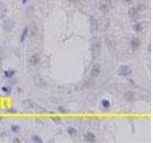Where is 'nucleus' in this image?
<instances>
[{"instance_id":"nucleus-5","label":"nucleus","mask_w":153,"mask_h":143,"mask_svg":"<svg viewBox=\"0 0 153 143\" xmlns=\"http://www.w3.org/2000/svg\"><path fill=\"white\" fill-rule=\"evenodd\" d=\"M100 73V66L99 65H94L91 69L90 76L91 78H97Z\"/></svg>"},{"instance_id":"nucleus-17","label":"nucleus","mask_w":153,"mask_h":143,"mask_svg":"<svg viewBox=\"0 0 153 143\" xmlns=\"http://www.w3.org/2000/svg\"><path fill=\"white\" fill-rule=\"evenodd\" d=\"M32 139H33V142H38V143H42V139L39 137V136H37V135H33V137H32Z\"/></svg>"},{"instance_id":"nucleus-19","label":"nucleus","mask_w":153,"mask_h":143,"mask_svg":"<svg viewBox=\"0 0 153 143\" xmlns=\"http://www.w3.org/2000/svg\"><path fill=\"white\" fill-rule=\"evenodd\" d=\"M2 91L5 92L6 93H10V92H11V88H10V87H9V88H8V87H2Z\"/></svg>"},{"instance_id":"nucleus-12","label":"nucleus","mask_w":153,"mask_h":143,"mask_svg":"<svg viewBox=\"0 0 153 143\" xmlns=\"http://www.w3.org/2000/svg\"><path fill=\"white\" fill-rule=\"evenodd\" d=\"M15 70H7L4 72V75L6 78H12L13 75L15 74Z\"/></svg>"},{"instance_id":"nucleus-22","label":"nucleus","mask_w":153,"mask_h":143,"mask_svg":"<svg viewBox=\"0 0 153 143\" xmlns=\"http://www.w3.org/2000/svg\"><path fill=\"white\" fill-rule=\"evenodd\" d=\"M52 119H53V121H55V122H56L57 124H59V123L61 122V119H59V118H55V117H53Z\"/></svg>"},{"instance_id":"nucleus-8","label":"nucleus","mask_w":153,"mask_h":143,"mask_svg":"<svg viewBox=\"0 0 153 143\" xmlns=\"http://www.w3.org/2000/svg\"><path fill=\"white\" fill-rule=\"evenodd\" d=\"M7 6L4 3H0V19H4L7 16Z\"/></svg>"},{"instance_id":"nucleus-20","label":"nucleus","mask_w":153,"mask_h":143,"mask_svg":"<svg viewBox=\"0 0 153 143\" xmlns=\"http://www.w3.org/2000/svg\"><path fill=\"white\" fill-rule=\"evenodd\" d=\"M134 29H135V31H140L142 30V28H141V25H140V24H136V25L134 26Z\"/></svg>"},{"instance_id":"nucleus-13","label":"nucleus","mask_w":153,"mask_h":143,"mask_svg":"<svg viewBox=\"0 0 153 143\" xmlns=\"http://www.w3.org/2000/svg\"><path fill=\"white\" fill-rule=\"evenodd\" d=\"M28 31H29V29H28L27 27H25V28L23 29V31H22L21 35H20V42H24V41H25V38H26V36H27V34H28Z\"/></svg>"},{"instance_id":"nucleus-7","label":"nucleus","mask_w":153,"mask_h":143,"mask_svg":"<svg viewBox=\"0 0 153 143\" xmlns=\"http://www.w3.org/2000/svg\"><path fill=\"white\" fill-rule=\"evenodd\" d=\"M39 62H40V57H39V55H38L37 53L33 54V55L29 58V63H30L32 66H35V65H37Z\"/></svg>"},{"instance_id":"nucleus-14","label":"nucleus","mask_w":153,"mask_h":143,"mask_svg":"<svg viewBox=\"0 0 153 143\" xmlns=\"http://www.w3.org/2000/svg\"><path fill=\"white\" fill-rule=\"evenodd\" d=\"M101 106L104 108V109H109V107H110V101L108 100V99H102L101 100Z\"/></svg>"},{"instance_id":"nucleus-25","label":"nucleus","mask_w":153,"mask_h":143,"mask_svg":"<svg viewBox=\"0 0 153 143\" xmlns=\"http://www.w3.org/2000/svg\"><path fill=\"white\" fill-rule=\"evenodd\" d=\"M123 1H124V2H125V3H126V2H130V1H131V0H123Z\"/></svg>"},{"instance_id":"nucleus-6","label":"nucleus","mask_w":153,"mask_h":143,"mask_svg":"<svg viewBox=\"0 0 153 143\" xmlns=\"http://www.w3.org/2000/svg\"><path fill=\"white\" fill-rule=\"evenodd\" d=\"M83 137H84V140L86 142H90L91 143V142H95L96 141V135L92 132H86L83 134Z\"/></svg>"},{"instance_id":"nucleus-11","label":"nucleus","mask_w":153,"mask_h":143,"mask_svg":"<svg viewBox=\"0 0 153 143\" xmlns=\"http://www.w3.org/2000/svg\"><path fill=\"white\" fill-rule=\"evenodd\" d=\"M128 15L131 19H136L138 16V11H137L136 8H130L128 10Z\"/></svg>"},{"instance_id":"nucleus-9","label":"nucleus","mask_w":153,"mask_h":143,"mask_svg":"<svg viewBox=\"0 0 153 143\" xmlns=\"http://www.w3.org/2000/svg\"><path fill=\"white\" fill-rule=\"evenodd\" d=\"M123 97H124V99H125L126 101L131 102V101H133L134 98H135V93H134L132 91H128V92H126L123 94Z\"/></svg>"},{"instance_id":"nucleus-2","label":"nucleus","mask_w":153,"mask_h":143,"mask_svg":"<svg viewBox=\"0 0 153 143\" xmlns=\"http://www.w3.org/2000/svg\"><path fill=\"white\" fill-rule=\"evenodd\" d=\"M132 73V69L128 65H121L118 70V74L120 76H128Z\"/></svg>"},{"instance_id":"nucleus-1","label":"nucleus","mask_w":153,"mask_h":143,"mask_svg":"<svg viewBox=\"0 0 153 143\" xmlns=\"http://www.w3.org/2000/svg\"><path fill=\"white\" fill-rule=\"evenodd\" d=\"M101 50V39L98 36H94L91 40V52L94 58L98 57L100 54Z\"/></svg>"},{"instance_id":"nucleus-10","label":"nucleus","mask_w":153,"mask_h":143,"mask_svg":"<svg viewBox=\"0 0 153 143\" xmlns=\"http://www.w3.org/2000/svg\"><path fill=\"white\" fill-rule=\"evenodd\" d=\"M140 44H141L140 39H139V38H136V37L132 38V40H131V42H130V45H131V47H132L133 50H137V49L140 47Z\"/></svg>"},{"instance_id":"nucleus-4","label":"nucleus","mask_w":153,"mask_h":143,"mask_svg":"<svg viewBox=\"0 0 153 143\" xmlns=\"http://www.w3.org/2000/svg\"><path fill=\"white\" fill-rule=\"evenodd\" d=\"M13 21H12V19H11V18H7V19H5L4 20V23H3V29H4V31H11L12 29H13Z\"/></svg>"},{"instance_id":"nucleus-16","label":"nucleus","mask_w":153,"mask_h":143,"mask_svg":"<svg viewBox=\"0 0 153 143\" xmlns=\"http://www.w3.org/2000/svg\"><path fill=\"white\" fill-rule=\"evenodd\" d=\"M67 132H68V133H69L70 135H75V134H76V130L74 127H69V128L67 129Z\"/></svg>"},{"instance_id":"nucleus-3","label":"nucleus","mask_w":153,"mask_h":143,"mask_svg":"<svg viewBox=\"0 0 153 143\" xmlns=\"http://www.w3.org/2000/svg\"><path fill=\"white\" fill-rule=\"evenodd\" d=\"M98 21L96 17L91 16L90 17V31L93 33H97L98 31Z\"/></svg>"},{"instance_id":"nucleus-24","label":"nucleus","mask_w":153,"mask_h":143,"mask_svg":"<svg viewBox=\"0 0 153 143\" xmlns=\"http://www.w3.org/2000/svg\"><path fill=\"white\" fill-rule=\"evenodd\" d=\"M27 3V0H22V4H26Z\"/></svg>"},{"instance_id":"nucleus-23","label":"nucleus","mask_w":153,"mask_h":143,"mask_svg":"<svg viewBox=\"0 0 153 143\" xmlns=\"http://www.w3.org/2000/svg\"><path fill=\"white\" fill-rule=\"evenodd\" d=\"M13 142H20V140H18V138H14V140H13Z\"/></svg>"},{"instance_id":"nucleus-18","label":"nucleus","mask_w":153,"mask_h":143,"mask_svg":"<svg viewBox=\"0 0 153 143\" xmlns=\"http://www.w3.org/2000/svg\"><path fill=\"white\" fill-rule=\"evenodd\" d=\"M19 126H17V125H11V132H13V133H17L18 131H19Z\"/></svg>"},{"instance_id":"nucleus-21","label":"nucleus","mask_w":153,"mask_h":143,"mask_svg":"<svg viewBox=\"0 0 153 143\" xmlns=\"http://www.w3.org/2000/svg\"><path fill=\"white\" fill-rule=\"evenodd\" d=\"M58 111L60 112H63V113L68 112V110H65V108H63V107H58Z\"/></svg>"},{"instance_id":"nucleus-15","label":"nucleus","mask_w":153,"mask_h":143,"mask_svg":"<svg viewBox=\"0 0 153 143\" xmlns=\"http://www.w3.org/2000/svg\"><path fill=\"white\" fill-rule=\"evenodd\" d=\"M99 10L101 11H103V12H105L107 10V2L106 1H104V2L101 3V5L99 6Z\"/></svg>"}]
</instances>
